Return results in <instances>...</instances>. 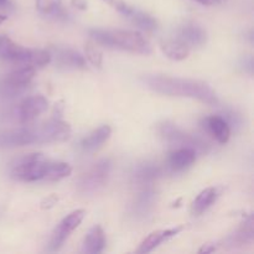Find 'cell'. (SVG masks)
Segmentation results:
<instances>
[{
    "mask_svg": "<svg viewBox=\"0 0 254 254\" xmlns=\"http://www.w3.org/2000/svg\"><path fill=\"white\" fill-rule=\"evenodd\" d=\"M130 21L138 27H140V29L145 30V31H154V30L158 29V22H156V20L151 15L140 11L138 9H136L135 14L130 19Z\"/></svg>",
    "mask_w": 254,
    "mask_h": 254,
    "instance_id": "24",
    "label": "cell"
},
{
    "mask_svg": "<svg viewBox=\"0 0 254 254\" xmlns=\"http://www.w3.org/2000/svg\"><path fill=\"white\" fill-rule=\"evenodd\" d=\"M175 37L180 40L181 42H184L190 50L203 46L207 42L206 30L195 22H188V24L179 27Z\"/></svg>",
    "mask_w": 254,
    "mask_h": 254,
    "instance_id": "12",
    "label": "cell"
},
{
    "mask_svg": "<svg viewBox=\"0 0 254 254\" xmlns=\"http://www.w3.org/2000/svg\"><path fill=\"white\" fill-rule=\"evenodd\" d=\"M56 202H57V197H56V196H55V195L50 196V197H47L46 200H45L44 202H42V208L52 207V206H54V205H56Z\"/></svg>",
    "mask_w": 254,
    "mask_h": 254,
    "instance_id": "29",
    "label": "cell"
},
{
    "mask_svg": "<svg viewBox=\"0 0 254 254\" xmlns=\"http://www.w3.org/2000/svg\"><path fill=\"white\" fill-rule=\"evenodd\" d=\"M184 230V226H178V227L169 228V230H159L155 232H151L143 242L140 243L139 248L136 250V253L139 254H145L150 253L151 251L155 250L156 247L161 245V243L166 242L170 238L175 237L176 235L181 232Z\"/></svg>",
    "mask_w": 254,
    "mask_h": 254,
    "instance_id": "16",
    "label": "cell"
},
{
    "mask_svg": "<svg viewBox=\"0 0 254 254\" xmlns=\"http://www.w3.org/2000/svg\"><path fill=\"white\" fill-rule=\"evenodd\" d=\"M103 1L111 5L112 7H114L117 11H119L122 15L128 17L129 20L133 17V15L135 14L136 11L135 7L130 6V5H128L126 1H123V0H103Z\"/></svg>",
    "mask_w": 254,
    "mask_h": 254,
    "instance_id": "27",
    "label": "cell"
},
{
    "mask_svg": "<svg viewBox=\"0 0 254 254\" xmlns=\"http://www.w3.org/2000/svg\"><path fill=\"white\" fill-rule=\"evenodd\" d=\"M9 6V0H0V7Z\"/></svg>",
    "mask_w": 254,
    "mask_h": 254,
    "instance_id": "32",
    "label": "cell"
},
{
    "mask_svg": "<svg viewBox=\"0 0 254 254\" xmlns=\"http://www.w3.org/2000/svg\"><path fill=\"white\" fill-rule=\"evenodd\" d=\"M197 151L191 148L173 149L168 156V168L173 173H181L192 166L197 159Z\"/></svg>",
    "mask_w": 254,
    "mask_h": 254,
    "instance_id": "13",
    "label": "cell"
},
{
    "mask_svg": "<svg viewBox=\"0 0 254 254\" xmlns=\"http://www.w3.org/2000/svg\"><path fill=\"white\" fill-rule=\"evenodd\" d=\"M155 191L151 188V185L149 186H143L140 193L136 197L135 203H134V213H136V216H144L148 215L150 212V210L153 208L154 203H155Z\"/></svg>",
    "mask_w": 254,
    "mask_h": 254,
    "instance_id": "23",
    "label": "cell"
},
{
    "mask_svg": "<svg viewBox=\"0 0 254 254\" xmlns=\"http://www.w3.org/2000/svg\"><path fill=\"white\" fill-rule=\"evenodd\" d=\"M196 2L205 6H213V5H221L226 1V0H195Z\"/></svg>",
    "mask_w": 254,
    "mask_h": 254,
    "instance_id": "28",
    "label": "cell"
},
{
    "mask_svg": "<svg viewBox=\"0 0 254 254\" xmlns=\"http://www.w3.org/2000/svg\"><path fill=\"white\" fill-rule=\"evenodd\" d=\"M158 134L164 141V144L173 149L191 148L195 149L197 154H203L207 151V144L197 136L189 134L179 128L171 122H163L158 126Z\"/></svg>",
    "mask_w": 254,
    "mask_h": 254,
    "instance_id": "5",
    "label": "cell"
},
{
    "mask_svg": "<svg viewBox=\"0 0 254 254\" xmlns=\"http://www.w3.org/2000/svg\"><path fill=\"white\" fill-rule=\"evenodd\" d=\"M49 108V101L46 97L37 94L25 98L17 108V118L22 126H29L37 117L41 116Z\"/></svg>",
    "mask_w": 254,
    "mask_h": 254,
    "instance_id": "10",
    "label": "cell"
},
{
    "mask_svg": "<svg viewBox=\"0 0 254 254\" xmlns=\"http://www.w3.org/2000/svg\"><path fill=\"white\" fill-rule=\"evenodd\" d=\"M112 161L109 159H102L89 168L77 183V190L83 196H93L98 193L108 183L112 171Z\"/></svg>",
    "mask_w": 254,
    "mask_h": 254,
    "instance_id": "6",
    "label": "cell"
},
{
    "mask_svg": "<svg viewBox=\"0 0 254 254\" xmlns=\"http://www.w3.org/2000/svg\"><path fill=\"white\" fill-rule=\"evenodd\" d=\"M5 20H6V16H5V15L0 14V24H2V22H4Z\"/></svg>",
    "mask_w": 254,
    "mask_h": 254,
    "instance_id": "33",
    "label": "cell"
},
{
    "mask_svg": "<svg viewBox=\"0 0 254 254\" xmlns=\"http://www.w3.org/2000/svg\"><path fill=\"white\" fill-rule=\"evenodd\" d=\"M36 9L44 15H59L61 11V0H36Z\"/></svg>",
    "mask_w": 254,
    "mask_h": 254,
    "instance_id": "26",
    "label": "cell"
},
{
    "mask_svg": "<svg viewBox=\"0 0 254 254\" xmlns=\"http://www.w3.org/2000/svg\"><path fill=\"white\" fill-rule=\"evenodd\" d=\"M31 144H40L37 127H21L0 134L1 146H26Z\"/></svg>",
    "mask_w": 254,
    "mask_h": 254,
    "instance_id": "9",
    "label": "cell"
},
{
    "mask_svg": "<svg viewBox=\"0 0 254 254\" xmlns=\"http://www.w3.org/2000/svg\"><path fill=\"white\" fill-rule=\"evenodd\" d=\"M163 169L154 163H144L135 166L133 173V179L138 185L149 186L153 185L154 181L160 178Z\"/></svg>",
    "mask_w": 254,
    "mask_h": 254,
    "instance_id": "19",
    "label": "cell"
},
{
    "mask_svg": "<svg viewBox=\"0 0 254 254\" xmlns=\"http://www.w3.org/2000/svg\"><path fill=\"white\" fill-rule=\"evenodd\" d=\"M0 59L10 62L27 64L35 68L44 67L49 62L46 50L27 49L12 41L7 36H0Z\"/></svg>",
    "mask_w": 254,
    "mask_h": 254,
    "instance_id": "4",
    "label": "cell"
},
{
    "mask_svg": "<svg viewBox=\"0 0 254 254\" xmlns=\"http://www.w3.org/2000/svg\"><path fill=\"white\" fill-rule=\"evenodd\" d=\"M35 73H36V68L32 66H27L24 64L20 68L15 69L11 73L6 74L4 79L1 81L0 88L5 96L15 97L22 94L31 81L34 79Z\"/></svg>",
    "mask_w": 254,
    "mask_h": 254,
    "instance_id": "7",
    "label": "cell"
},
{
    "mask_svg": "<svg viewBox=\"0 0 254 254\" xmlns=\"http://www.w3.org/2000/svg\"><path fill=\"white\" fill-rule=\"evenodd\" d=\"M41 143H59L64 141L71 135V127L60 118H52L42 126L37 127Z\"/></svg>",
    "mask_w": 254,
    "mask_h": 254,
    "instance_id": "11",
    "label": "cell"
},
{
    "mask_svg": "<svg viewBox=\"0 0 254 254\" xmlns=\"http://www.w3.org/2000/svg\"><path fill=\"white\" fill-rule=\"evenodd\" d=\"M89 36L96 44L102 45L107 49L122 50V51L145 55V56L153 52L150 42L138 31L118 29H93L89 30Z\"/></svg>",
    "mask_w": 254,
    "mask_h": 254,
    "instance_id": "2",
    "label": "cell"
},
{
    "mask_svg": "<svg viewBox=\"0 0 254 254\" xmlns=\"http://www.w3.org/2000/svg\"><path fill=\"white\" fill-rule=\"evenodd\" d=\"M160 49L163 54L173 61H183V60L188 59L191 51L184 42L176 39L175 36L171 39L163 40L160 42Z\"/></svg>",
    "mask_w": 254,
    "mask_h": 254,
    "instance_id": "21",
    "label": "cell"
},
{
    "mask_svg": "<svg viewBox=\"0 0 254 254\" xmlns=\"http://www.w3.org/2000/svg\"><path fill=\"white\" fill-rule=\"evenodd\" d=\"M107 246V237L103 228L99 225L93 226L84 237L82 243V253L86 254H98L104 251Z\"/></svg>",
    "mask_w": 254,
    "mask_h": 254,
    "instance_id": "17",
    "label": "cell"
},
{
    "mask_svg": "<svg viewBox=\"0 0 254 254\" xmlns=\"http://www.w3.org/2000/svg\"><path fill=\"white\" fill-rule=\"evenodd\" d=\"M84 217H86V211L82 210V208L72 211L69 215H67L52 232L51 240L49 243V251H51V252L59 251L64 245V242L68 240L71 233L81 225Z\"/></svg>",
    "mask_w": 254,
    "mask_h": 254,
    "instance_id": "8",
    "label": "cell"
},
{
    "mask_svg": "<svg viewBox=\"0 0 254 254\" xmlns=\"http://www.w3.org/2000/svg\"><path fill=\"white\" fill-rule=\"evenodd\" d=\"M112 128L109 126H101L97 128L96 130L92 131L91 134L82 139L81 141V148L83 149L87 153H92L96 151L111 138Z\"/></svg>",
    "mask_w": 254,
    "mask_h": 254,
    "instance_id": "20",
    "label": "cell"
},
{
    "mask_svg": "<svg viewBox=\"0 0 254 254\" xmlns=\"http://www.w3.org/2000/svg\"><path fill=\"white\" fill-rule=\"evenodd\" d=\"M254 241V221L253 216H250L232 235L228 236L223 243L228 248L243 247L246 245H252Z\"/></svg>",
    "mask_w": 254,
    "mask_h": 254,
    "instance_id": "14",
    "label": "cell"
},
{
    "mask_svg": "<svg viewBox=\"0 0 254 254\" xmlns=\"http://www.w3.org/2000/svg\"><path fill=\"white\" fill-rule=\"evenodd\" d=\"M205 127L208 133L220 144H226L231 138V127L223 117L211 116L205 119Z\"/></svg>",
    "mask_w": 254,
    "mask_h": 254,
    "instance_id": "18",
    "label": "cell"
},
{
    "mask_svg": "<svg viewBox=\"0 0 254 254\" xmlns=\"http://www.w3.org/2000/svg\"><path fill=\"white\" fill-rule=\"evenodd\" d=\"M215 250H216L215 246L207 243V245H203L202 248H200V250H198V253H212V252H215Z\"/></svg>",
    "mask_w": 254,
    "mask_h": 254,
    "instance_id": "31",
    "label": "cell"
},
{
    "mask_svg": "<svg viewBox=\"0 0 254 254\" xmlns=\"http://www.w3.org/2000/svg\"><path fill=\"white\" fill-rule=\"evenodd\" d=\"M218 196L220 190L217 188H207L202 190L191 205V213L193 216H201L217 201Z\"/></svg>",
    "mask_w": 254,
    "mask_h": 254,
    "instance_id": "22",
    "label": "cell"
},
{
    "mask_svg": "<svg viewBox=\"0 0 254 254\" xmlns=\"http://www.w3.org/2000/svg\"><path fill=\"white\" fill-rule=\"evenodd\" d=\"M84 52H86V59L88 60L92 66L96 67V68H102L103 54H102V50L99 49L98 44H96L94 41L87 42L86 46H84Z\"/></svg>",
    "mask_w": 254,
    "mask_h": 254,
    "instance_id": "25",
    "label": "cell"
},
{
    "mask_svg": "<svg viewBox=\"0 0 254 254\" xmlns=\"http://www.w3.org/2000/svg\"><path fill=\"white\" fill-rule=\"evenodd\" d=\"M72 5L77 9H81V10H86L87 9V1L86 0H71Z\"/></svg>",
    "mask_w": 254,
    "mask_h": 254,
    "instance_id": "30",
    "label": "cell"
},
{
    "mask_svg": "<svg viewBox=\"0 0 254 254\" xmlns=\"http://www.w3.org/2000/svg\"><path fill=\"white\" fill-rule=\"evenodd\" d=\"M51 56L59 67L64 69H83L86 68V59L78 51L72 49H55Z\"/></svg>",
    "mask_w": 254,
    "mask_h": 254,
    "instance_id": "15",
    "label": "cell"
},
{
    "mask_svg": "<svg viewBox=\"0 0 254 254\" xmlns=\"http://www.w3.org/2000/svg\"><path fill=\"white\" fill-rule=\"evenodd\" d=\"M50 161L40 153L25 154L14 161L10 175L14 180L24 183L46 181Z\"/></svg>",
    "mask_w": 254,
    "mask_h": 254,
    "instance_id": "3",
    "label": "cell"
},
{
    "mask_svg": "<svg viewBox=\"0 0 254 254\" xmlns=\"http://www.w3.org/2000/svg\"><path fill=\"white\" fill-rule=\"evenodd\" d=\"M141 82L146 88L163 96L197 99L213 107L220 103L218 97L210 84L200 79L181 78L165 74H145L141 77Z\"/></svg>",
    "mask_w": 254,
    "mask_h": 254,
    "instance_id": "1",
    "label": "cell"
}]
</instances>
